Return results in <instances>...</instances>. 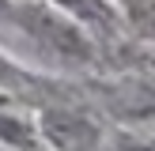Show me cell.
I'll return each mask as SVG.
<instances>
[{"mask_svg": "<svg viewBox=\"0 0 155 151\" xmlns=\"http://www.w3.org/2000/svg\"><path fill=\"white\" fill-rule=\"evenodd\" d=\"M0 19H8L19 34H27L34 45H42L49 57L57 60H76L87 64L95 57V45L87 38V27L76 23L72 15H64L61 8L45 4V0H12L0 11Z\"/></svg>", "mask_w": 155, "mask_h": 151, "instance_id": "cell-1", "label": "cell"}, {"mask_svg": "<svg viewBox=\"0 0 155 151\" xmlns=\"http://www.w3.org/2000/svg\"><path fill=\"white\" fill-rule=\"evenodd\" d=\"M0 143H12V147H34L38 143L34 117H23L12 106V98L0 102Z\"/></svg>", "mask_w": 155, "mask_h": 151, "instance_id": "cell-4", "label": "cell"}, {"mask_svg": "<svg viewBox=\"0 0 155 151\" xmlns=\"http://www.w3.org/2000/svg\"><path fill=\"white\" fill-rule=\"evenodd\" d=\"M8 98H12V91H8L4 83H0V102H8Z\"/></svg>", "mask_w": 155, "mask_h": 151, "instance_id": "cell-7", "label": "cell"}, {"mask_svg": "<svg viewBox=\"0 0 155 151\" xmlns=\"http://www.w3.org/2000/svg\"><path fill=\"white\" fill-rule=\"evenodd\" d=\"M8 4H12V0H0V11H4V8H8Z\"/></svg>", "mask_w": 155, "mask_h": 151, "instance_id": "cell-8", "label": "cell"}, {"mask_svg": "<svg viewBox=\"0 0 155 151\" xmlns=\"http://www.w3.org/2000/svg\"><path fill=\"white\" fill-rule=\"evenodd\" d=\"M110 4L121 8L129 19H148V15H151V0H110Z\"/></svg>", "mask_w": 155, "mask_h": 151, "instance_id": "cell-5", "label": "cell"}, {"mask_svg": "<svg viewBox=\"0 0 155 151\" xmlns=\"http://www.w3.org/2000/svg\"><path fill=\"white\" fill-rule=\"evenodd\" d=\"M34 132L38 143L49 151H95L102 132L98 125L80 110H64V106H45L34 113Z\"/></svg>", "mask_w": 155, "mask_h": 151, "instance_id": "cell-2", "label": "cell"}, {"mask_svg": "<svg viewBox=\"0 0 155 151\" xmlns=\"http://www.w3.org/2000/svg\"><path fill=\"white\" fill-rule=\"evenodd\" d=\"M8 76H23V72H19V68H15V64H12L8 57H4V53H0V83H4Z\"/></svg>", "mask_w": 155, "mask_h": 151, "instance_id": "cell-6", "label": "cell"}, {"mask_svg": "<svg viewBox=\"0 0 155 151\" xmlns=\"http://www.w3.org/2000/svg\"><path fill=\"white\" fill-rule=\"evenodd\" d=\"M45 4L61 8L64 15H72L76 23H83L91 30H110L117 23V8L110 0H45Z\"/></svg>", "mask_w": 155, "mask_h": 151, "instance_id": "cell-3", "label": "cell"}]
</instances>
